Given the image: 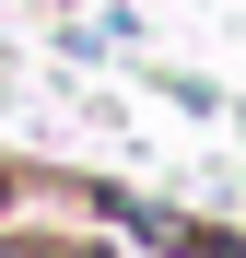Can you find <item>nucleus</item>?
<instances>
[{"label":"nucleus","mask_w":246,"mask_h":258,"mask_svg":"<svg viewBox=\"0 0 246 258\" xmlns=\"http://www.w3.org/2000/svg\"><path fill=\"white\" fill-rule=\"evenodd\" d=\"M0 258H24V246H0Z\"/></svg>","instance_id":"nucleus-1"}]
</instances>
